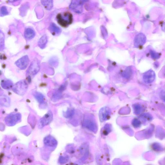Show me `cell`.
<instances>
[{"label":"cell","instance_id":"7c38bea8","mask_svg":"<svg viewBox=\"0 0 165 165\" xmlns=\"http://www.w3.org/2000/svg\"><path fill=\"white\" fill-rule=\"evenodd\" d=\"M41 4L46 10H50L53 7V0H41Z\"/></svg>","mask_w":165,"mask_h":165},{"label":"cell","instance_id":"5bb4252c","mask_svg":"<svg viewBox=\"0 0 165 165\" xmlns=\"http://www.w3.org/2000/svg\"><path fill=\"white\" fill-rule=\"evenodd\" d=\"M1 85L2 88L7 89H10L14 87L12 82L9 80L2 81L1 82Z\"/></svg>","mask_w":165,"mask_h":165},{"label":"cell","instance_id":"8992f818","mask_svg":"<svg viewBox=\"0 0 165 165\" xmlns=\"http://www.w3.org/2000/svg\"><path fill=\"white\" fill-rule=\"evenodd\" d=\"M29 60L28 56H25L19 59L16 62L17 67L22 70L25 69L28 67Z\"/></svg>","mask_w":165,"mask_h":165},{"label":"cell","instance_id":"44dd1931","mask_svg":"<svg viewBox=\"0 0 165 165\" xmlns=\"http://www.w3.org/2000/svg\"><path fill=\"white\" fill-rule=\"evenodd\" d=\"M162 29L165 32V23L163 25Z\"/></svg>","mask_w":165,"mask_h":165},{"label":"cell","instance_id":"ba28073f","mask_svg":"<svg viewBox=\"0 0 165 165\" xmlns=\"http://www.w3.org/2000/svg\"><path fill=\"white\" fill-rule=\"evenodd\" d=\"M147 37L142 33L138 34L136 37L135 45L136 47H139L143 45L146 43Z\"/></svg>","mask_w":165,"mask_h":165},{"label":"cell","instance_id":"9c48e42d","mask_svg":"<svg viewBox=\"0 0 165 165\" xmlns=\"http://www.w3.org/2000/svg\"><path fill=\"white\" fill-rule=\"evenodd\" d=\"M44 144L46 146L51 147H56L57 145V141L54 138L51 136L45 137L44 139Z\"/></svg>","mask_w":165,"mask_h":165},{"label":"cell","instance_id":"ac0fdd59","mask_svg":"<svg viewBox=\"0 0 165 165\" xmlns=\"http://www.w3.org/2000/svg\"><path fill=\"white\" fill-rule=\"evenodd\" d=\"M160 96L162 100L165 101V90H163L161 91Z\"/></svg>","mask_w":165,"mask_h":165},{"label":"cell","instance_id":"2e32d148","mask_svg":"<svg viewBox=\"0 0 165 165\" xmlns=\"http://www.w3.org/2000/svg\"><path fill=\"white\" fill-rule=\"evenodd\" d=\"M150 52V54L152 58L154 59H157L159 58L160 57V54L156 52L155 51L153 50H151Z\"/></svg>","mask_w":165,"mask_h":165},{"label":"cell","instance_id":"7a4b0ae2","mask_svg":"<svg viewBox=\"0 0 165 165\" xmlns=\"http://www.w3.org/2000/svg\"><path fill=\"white\" fill-rule=\"evenodd\" d=\"M28 88V84L25 80L17 82L13 87V90L19 95L24 94Z\"/></svg>","mask_w":165,"mask_h":165},{"label":"cell","instance_id":"4fadbf2b","mask_svg":"<svg viewBox=\"0 0 165 165\" xmlns=\"http://www.w3.org/2000/svg\"><path fill=\"white\" fill-rule=\"evenodd\" d=\"M48 42V37L46 35L42 36L38 41V45L41 49L45 48Z\"/></svg>","mask_w":165,"mask_h":165},{"label":"cell","instance_id":"3957f363","mask_svg":"<svg viewBox=\"0 0 165 165\" xmlns=\"http://www.w3.org/2000/svg\"><path fill=\"white\" fill-rule=\"evenodd\" d=\"M40 64L37 59H35L33 61L27 72V75L28 77H30V76L36 75L40 70Z\"/></svg>","mask_w":165,"mask_h":165},{"label":"cell","instance_id":"5b68a950","mask_svg":"<svg viewBox=\"0 0 165 165\" xmlns=\"http://www.w3.org/2000/svg\"><path fill=\"white\" fill-rule=\"evenodd\" d=\"M155 78V72L152 70H150L144 73L143 75V81L147 84L152 83Z\"/></svg>","mask_w":165,"mask_h":165},{"label":"cell","instance_id":"e0dca14e","mask_svg":"<svg viewBox=\"0 0 165 165\" xmlns=\"http://www.w3.org/2000/svg\"><path fill=\"white\" fill-rule=\"evenodd\" d=\"M0 13H1V17L7 15L9 14V12L6 6H2L1 9V12Z\"/></svg>","mask_w":165,"mask_h":165},{"label":"cell","instance_id":"d6986e66","mask_svg":"<svg viewBox=\"0 0 165 165\" xmlns=\"http://www.w3.org/2000/svg\"><path fill=\"white\" fill-rule=\"evenodd\" d=\"M161 73L162 77L165 78V66L162 68Z\"/></svg>","mask_w":165,"mask_h":165},{"label":"cell","instance_id":"30bf717a","mask_svg":"<svg viewBox=\"0 0 165 165\" xmlns=\"http://www.w3.org/2000/svg\"><path fill=\"white\" fill-rule=\"evenodd\" d=\"M49 29L51 33L53 35H59L61 32V29L53 23L50 24Z\"/></svg>","mask_w":165,"mask_h":165},{"label":"cell","instance_id":"6da1fadb","mask_svg":"<svg viewBox=\"0 0 165 165\" xmlns=\"http://www.w3.org/2000/svg\"><path fill=\"white\" fill-rule=\"evenodd\" d=\"M58 24L64 27H67L73 22V16L69 12H64L59 14L57 16Z\"/></svg>","mask_w":165,"mask_h":165},{"label":"cell","instance_id":"ffe728a7","mask_svg":"<svg viewBox=\"0 0 165 165\" xmlns=\"http://www.w3.org/2000/svg\"><path fill=\"white\" fill-rule=\"evenodd\" d=\"M18 1V0H8V1L10 2L13 3Z\"/></svg>","mask_w":165,"mask_h":165},{"label":"cell","instance_id":"52a82bcc","mask_svg":"<svg viewBox=\"0 0 165 165\" xmlns=\"http://www.w3.org/2000/svg\"><path fill=\"white\" fill-rule=\"evenodd\" d=\"M53 114L51 111H49L40 120L39 124L40 126L43 127L49 124L52 120Z\"/></svg>","mask_w":165,"mask_h":165},{"label":"cell","instance_id":"8fae6325","mask_svg":"<svg viewBox=\"0 0 165 165\" xmlns=\"http://www.w3.org/2000/svg\"><path fill=\"white\" fill-rule=\"evenodd\" d=\"M35 36V32L33 29L29 28H26L24 32V36L26 39L30 40Z\"/></svg>","mask_w":165,"mask_h":165},{"label":"cell","instance_id":"9a60e30c","mask_svg":"<svg viewBox=\"0 0 165 165\" xmlns=\"http://www.w3.org/2000/svg\"><path fill=\"white\" fill-rule=\"evenodd\" d=\"M34 96L36 100L39 103H42L43 102L44 100V96L41 93L36 92Z\"/></svg>","mask_w":165,"mask_h":165},{"label":"cell","instance_id":"277c9868","mask_svg":"<svg viewBox=\"0 0 165 165\" xmlns=\"http://www.w3.org/2000/svg\"><path fill=\"white\" fill-rule=\"evenodd\" d=\"M21 116L19 113L12 114L9 115L5 118V122L8 126H14L20 120Z\"/></svg>","mask_w":165,"mask_h":165}]
</instances>
